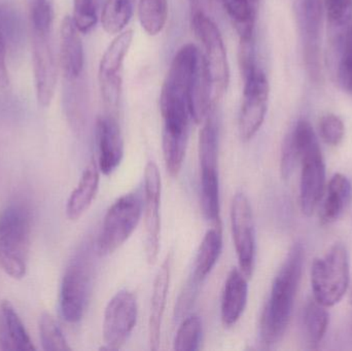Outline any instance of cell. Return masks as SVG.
Segmentation results:
<instances>
[{
    "mask_svg": "<svg viewBox=\"0 0 352 351\" xmlns=\"http://www.w3.org/2000/svg\"><path fill=\"white\" fill-rule=\"evenodd\" d=\"M303 245L295 243L277 272L260 323L261 341L266 348L280 342L293 315L304 266Z\"/></svg>",
    "mask_w": 352,
    "mask_h": 351,
    "instance_id": "obj_1",
    "label": "cell"
},
{
    "mask_svg": "<svg viewBox=\"0 0 352 351\" xmlns=\"http://www.w3.org/2000/svg\"><path fill=\"white\" fill-rule=\"evenodd\" d=\"M287 138L301 165L300 205L305 216H311L320 206L326 190V164L318 136L309 122L300 120Z\"/></svg>",
    "mask_w": 352,
    "mask_h": 351,
    "instance_id": "obj_2",
    "label": "cell"
},
{
    "mask_svg": "<svg viewBox=\"0 0 352 351\" xmlns=\"http://www.w3.org/2000/svg\"><path fill=\"white\" fill-rule=\"evenodd\" d=\"M30 240L28 208L20 203L6 206L0 214V268L14 280L26 275Z\"/></svg>",
    "mask_w": 352,
    "mask_h": 351,
    "instance_id": "obj_3",
    "label": "cell"
},
{
    "mask_svg": "<svg viewBox=\"0 0 352 351\" xmlns=\"http://www.w3.org/2000/svg\"><path fill=\"white\" fill-rule=\"evenodd\" d=\"M349 282V255L343 243H335L326 255L314 260L311 267L314 299L327 308L342 300Z\"/></svg>",
    "mask_w": 352,
    "mask_h": 351,
    "instance_id": "obj_4",
    "label": "cell"
},
{
    "mask_svg": "<svg viewBox=\"0 0 352 351\" xmlns=\"http://www.w3.org/2000/svg\"><path fill=\"white\" fill-rule=\"evenodd\" d=\"M144 199L138 193H128L116 200L107 210L97 239L99 256H109L119 249L140 224Z\"/></svg>",
    "mask_w": 352,
    "mask_h": 351,
    "instance_id": "obj_5",
    "label": "cell"
},
{
    "mask_svg": "<svg viewBox=\"0 0 352 351\" xmlns=\"http://www.w3.org/2000/svg\"><path fill=\"white\" fill-rule=\"evenodd\" d=\"M93 261L89 249H82L66 269L60 290V311L67 323L84 317L92 286Z\"/></svg>",
    "mask_w": 352,
    "mask_h": 351,
    "instance_id": "obj_6",
    "label": "cell"
},
{
    "mask_svg": "<svg viewBox=\"0 0 352 351\" xmlns=\"http://www.w3.org/2000/svg\"><path fill=\"white\" fill-rule=\"evenodd\" d=\"M192 28L202 45V54L212 82L213 100H217L225 94L230 80L229 62L223 37L215 23L201 12L194 14Z\"/></svg>",
    "mask_w": 352,
    "mask_h": 351,
    "instance_id": "obj_7",
    "label": "cell"
},
{
    "mask_svg": "<svg viewBox=\"0 0 352 351\" xmlns=\"http://www.w3.org/2000/svg\"><path fill=\"white\" fill-rule=\"evenodd\" d=\"M133 31L126 30L117 35L107 47L99 64L98 80L103 102L109 115L119 109L123 87V67L131 47Z\"/></svg>",
    "mask_w": 352,
    "mask_h": 351,
    "instance_id": "obj_8",
    "label": "cell"
},
{
    "mask_svg": "<svg viewBox=\"0 0 352 351\" xmlns=\"http://www.w3.org/2000/svg\"><path fill=\"white\" fill-rule=\"evenodd\" d=\"M243 78V97L239 113V133L250 141L262 127L268 109L269 82L266 74L256 66Z\"/></svg>",
    "mask_w": 352,
    "mask_h": 351,
    "instance_id": "obj_9",
    "label": "cell"
},
{
    "mask_svg": "<svg viewBox=\"0 0 352 351\" xmlns=\"http://www.w3.org/2000/svg\"><path fill=\"white\" fill-rule=\"evenodd\" d=\"M138 299L128 290L118 292L107 303L103 317V340L107 350H121L138 323Z\"/></svg>",
    "mask_w": 352,
    "mask_h": 351,
    "instance_id": "obj_10",
    "label": "cell"
},
{
    "mask_svg": "<svg viewBox=\"0 0 352 351\" xmlns=\"http://www.w3.org/2000/svg\"><path fill=\"white\" fill-rule=\"evenodd\" d=\"M231 229L239 269L250 280L256 264V226L252 205L245 194L237 193L234 196Z\"/></svg>",
    "mask_w": 352,
    "mask_h": 351,
    "instance_id": "obj_11",
    "label": "cell"
},
{
    "mask_svg": "<svg viewBox=\"0 0 352 351\" xmlns=\"http://www.w3.org/2000/svg\"><path fill=\"white\" fill-rule=\"evenodd\" d=\"M296 12L306 70L310 78L318 82L322 76V0H297Z\"/></svg>",
    "mask_w": 352,
    "mask_h": 351,
    "instance_id": "obj_12",
    "label": "cell"
},
{
    "mask_svg": "<svg viewBox=\"0 0 352 351\" xmlns=\"http://www.w3.org/2000/svg\"><path fill=\"white\" fill-rule=\"evenodd\" d=\"M144 251L151 265L156 263L161 242V194L162 179L156 163L150 161L144 169Z\"/></svg>",
    "mask_w": 352,
    "mask_h": 351,
    "instance_id": "obj_13",
    "label": "cell"
},
{
    "mask_svg": "<svg viewBox=\"0 0 352 351\" xmlns=\"http://www.w3.org/2000/svg\"><path fill=\"white\" fill-rule=\"evenodd\" d=\"M33 72L39 105L49 106L57 84V65L50 41V33L32 31Z\"/></svg>",
    "mask_w": 352,
    "mask_h": 351,
    "instance_id": "obj_14",
    "label": "cell"
},
{
    "mask_svg": "<svg viewBox=\"0 0 352 351\" xmlns=\"http://www.w3.org/2000/svg\"><path fill=\"white\" fill-rule=\"evenodd\" d=\"M162 150L167 171L173 177L182 170L188 148L190 115L162 117Z\"/></svg>",
    "mask_w": 352,
    "mask_h": 351,
    "instance_id": "obj_15",
    "label": "cell"
},
{
    "mask_svg": "<svg viewBox=\"0 0 352 351\" xmlns=\"http://www.w3.org/2000/svg\"><path fill=\"white\" fill-rule=\"evenodd\" d=\"M96 141L98 167L104 175H111L124 158V140L116 115H102L97 120Z\"/></svg>",
    "mask_w": 352,
    "mask_h": 351,
    "instance_id": "obj_16",
    "label": "cell"
},
{
    "mask_svg": "<svg viewBox=\"0 0 352 351\" xmlns=\"http://www.w3.org/2000/svg\"><path fill=\"white\" fill-rule=\"evenodd\" d=\"M173 255H167L160 269L157 272L153 286L152 300H151L150 319H148V338L152 350H158L161 341L163 317L166 309L167 297L173 272Z\"/></svg>",
    "mask_w": 352,
    "mask_h": 351,
    "instance_id": "obj_17",
    "label": "cell"
},
{
    "mask_svg": "<svg viewBox=\"0 0 352 351\" xmlns=\"http://www.w3.org/2000/svg\"><path fill=\"white\" fill-rule=\"evenodd\" d=\"M212 101V82L204 56L202 52H200L192 71L188 91V111L190 119L196 124L203 123L210 113Z\"/></svg>",
    "mask_w": 352,
    "mask_h": 351,
    "instance_id": "obj_18",
    "label": "cell"
},
{
    "mask_svg": "<svg viewBox=\"0 0 352 351\" xmlns=\"http://www.w3.org/2000/svg\"><path fill=\"white\" fill-rule=\"evenodd\" d=\"M80 33L72 16H65L60 27V63L67 80H76L84 69V47Z\"/></svg>",
    "mask_w": 352,
    "mask_h": 351,
    "instance_id": "obj_19",
    "label": "cell"
},
{
    "mask_svg": "<svg viewBox=\"0 0 352 351\" xmlns=\"http://www.w3.org/2000/svg\"><path fill=\"white\" fill-rule=\"evenodd\" d=\"M330 34L333 74L340 88L352 96V20L345 28Z\"/></svg>",
    "mask_w": 352,
    "mask_h": 351,
    "instance_id": "obj_20",
    "label": "cell"
},
{
    "mask_svg": "<svg viewBox=\"0 0 352 351\" xmlns=\"http://www.w3.org/2000/svg\"><path fill=\"white\" fill-rule=\"evenodd\" d=\"M248 280L237 268H233L226 280L221 300V323L226 328L235 326L243 315L248 303Z\"/></svg>",
    "mask_w": 352,
    "mask_h": 351,
    "instance_id": "obj_21",
    "label": "cell"
},
{
    "mask_svg": "<svg viewBox=\"0 0 352 351\" xmlns=\"http://www.w3.org/2000/svg\"><path fill=\"white\" fill-rule=\"evenodd\" d=\"M320 206V220L322 225H330L345 214L352 201V185L345 175H333L324 190Z\"/></svg>",
    "mask_w": 352,
    "mask_h": 351,
    "instance_id": "obj_22",
    "label": "cell"
},
{
    "mask_svg": "<svg viewBox=\"0 0 352 351\" xmlns=\"http://www.w3.org/2000/svg\"><path fill=\"white\" fill-rule=\"evenodd\" d=\"M100 173L98 163L92 159L82 172L76 189L68 198L66 216L70 220H78L90 207L98 191Z\"/></svg>",
    "mask_w": 352,
    "mask_h": 351,
    "instance_id": "obj_23",
    "label": "cell"
},
{
    "mask_svg": "<svg viewBox=\"0 0 352 351\" xmlns=\"http://www.w3.org/2000/svg\"><path fill=\"white\" fill-rule=\"evenodd\" d=\"M223 249L221 229L213 227L207 231L195 258L194 272L188 284L199 288L219 261Z\"/></svg>",
    "mask_w": 352,
    "mask_h": 351,
    "instance_id": "obj_24",
    "label": "cell"
},
{
    "mask_svg": "<svg viewBox=\"0 0 352 351\" xmlns=\"http://www.w3.org/2000/svg\"><path fill=\"white\" fill-rule=\"evenodd\" d=\"M2 317L1 341L2 350L31 351L36 350L24 324L21 321L14 305L3 300L0 305Z\"/></svg>",
    "mask_w": 352,
    "mask_h": 351,
    "instance_id": "obj_25",
    "label": "cell"
},
{
    "mask_svg": "<svg viewBox=\"0 0 352 351\" xmlns=\"http://www.w3.org/2000/svg\"><path fill=\"white\" fill-rule=\"evenodd\" d=\"M200 171V203L203 216L213 227L221 228L217 166H201Z\"/></svg>",
    "mask_w": 352,
    "mask_h": 351,
    "instance_id": "obj_26",
    "label": "cell"
},
{
    "mask_svg": "<svg viewBox=\"0 0 352 351\" xmlns=\"http://www.w3.org/2000/svg\"><path fill=\"white\" fill-rule=\"evenodd\" d=\"M330 315L327 307L311 299L303 313V329L306 342L311 348H318L328 332Z\"/></svg>",
    "mask_w": 352,
    "mask_h": 351,
    "instance_id": "obj_27",
    "label": "cell"
},
{
    "mask_svg": "<svg viewBox=\"0 0 352 351\" xmlns=\"http://www.w3.org/2000/svg\"><path fill=\"white\" fill-rule=\"evenodd\" d=\"M135 0H105L101 10V25L109 34H120L134 14Z\"/></svg>",
    "mask_w": 352,
    "mask_h": 351,
    "instance_id": "obj_28",
    "label": "cell"
},
{
    "mask_svg": "<svg viewBox=\"0 0 352 351\" xmlns=\"http://www.w3.org/2000/svg\"><path fill=\"white\" fill-rule=\"evenodd\" d=\"M258 0H221L223 8L241 37L254 36L256 8Z\"/></svg>",
    "mask_w": 352,
    "mask_h": 351,
    "instance_id": "obj_29",
    "label": "cell"
},
{
    "mask_svg": "<svg viewBox=\"0 0 352 351\" xmlns=\"http://www.w3.org/2000/svg\"><path fill=\"white\" fill-rule=\"evenodd\" d=\"M140 24L148 34L157 35L164 29L168 16L167 0H138Z\"/></svg>",
    "mask_w": 352,
    "mask_h": 351,
    "instance_id": "obj_30",
    "label": "cell"
},
{
    "mask_svg": "<svg viewBox=\"0 0 352 351\" xmlns=\"http://www.w3.org/2000/svg\"><path fill=\"white\" fill-rule=\"evenodd\" d=\"M202 338V321L197 315H190L180 324L173 348L177 351H196Z\"/></svg>",
    "mask_w": 352,
    "mask_h": 351,
    "instance_id": "obj_31",
    "label": "cell"
},
{
    "mask_svg": "<svg viewBox=\"0 0 352 351\" xmlns=\"http://www.w3.org/2000/svg\"><path fill=\"white\" fill-rule=\"evenodd\" d=\"M0 31L14 47L22 41V20L12 0H0Z\"/></svg>",
    "mask_w": 352,
    "mask_h": 351,
    "instance_id": "obj_32",
    "label": "cell"
},
{
    "mask_svg": "<svg viewBox=\"0 0 352 351\" xmlns=\"http://www.w3.org/2000/svg\"><path fill=\"white\" fill-rule=\"evenodd\" d=\"M41 346L45 351L72 350L57 321L50 313H43L39 319Z\"/></svg>",
    "mask_w": 352,
    "mask_h": 351,
    "instance_id": "obj_33",
    "label": "cell"
},
{
    "mask_svg": "<svg viewBox=\"0 0 352 351\" xmlns=\"http://www.w3.org/2000/svg\"><path fill=\"white\" fill-rule=\"evenodd\" d=\"M100 5L95 0H74L72 19L80 33H88L94 28L98 21Z\"/></svg>",
    "mask_w": 352,
    "mask_h": 351,
    "instance_id": "obj_34",
    "label": "cell"
},
{
    "mask_svg": "<svg viewBox=\"0 0 352 351\" xmlns=\"http://www.w3.org/2000/svg\"><path fill=\"white\" fill-rule=\"evenodd\" d=\"M330 32L345 28L352 20V0H326Z\"/></svg>",
    "mask_w": 352,
    "mask_h": 351,
    "instance_id": "obj_35",
    "label": "cell"
},
{
    "mask_svg": "<svg viewBox=\"0 0 352 351\" xmlns=\"http://www.w3.org/2000/svg\"><path fill=\"white\" fill-rule=\"evenodd\" d=\"M54 20V0H34L31 10L32 31L51 33Z\"/></svg>",
    "mask_w": 352,
    "mask_h": 351,
    "instance_id": "obj_36",
    "label": "cell"
},
{
    "mask_svg": "<svg viewBox=\"0 0 352 351\" xmlns=\"http://www.w3.org/2000/svg\"><path fill=\"white\" fill-rule=\"evenodd\" d=\"M318 130L320 137L328 146H339L344 138V124L342 120L334 113H328L320 119Z\"/></svg>",
    "mask_w": 352,
    "mask_h": 351,
    "instance_id": "obj_37",
    "label": "cell"
},
{
    "mask_svg": "<svg viewBox=\"0 0 352 351\" xmlns=\"http://www.w3.org/2000/svg\"><path fill=\"white\" fill-rule=\"evenodd\" d=\"M10 84L8 67H6V39L0 31V87L4 88Z\"/></svg>",
    "mask_w": 352,
    "mask_h": 351,
    "instance_id": "obj_38",
    "label": "cell"
},
{
    "mask_svg": "<svg viewBox=\"0 0 352 351\" xmlns=\"http://www.w3.org/2000/svg\"><path fill=\"white\" fill-rule=\"evenodd\" d=\"M349 300H351V303L352 304V288H351V297H349Z\"/></svg>",
    "mask_w": 352,
    "mask_h": 351,
    "instance_id": "obj_39",
    "label": "cell"
},
{
    "mask_svg": "<svg viewBox=\"0 0 352 351\" xmlns=\"http://www.w3.org/2000/svg\"><path fill=\"white\" fill-rule=\"evenodd\" d=\"M95 1L98 2L99 4H101V2H102V0H95Z\"/></svg>",
    "mask_w": 352,
    "mask_h": 351,
    "instance_id": "obj_40",
    "label": "cell"
}]
</instances>
